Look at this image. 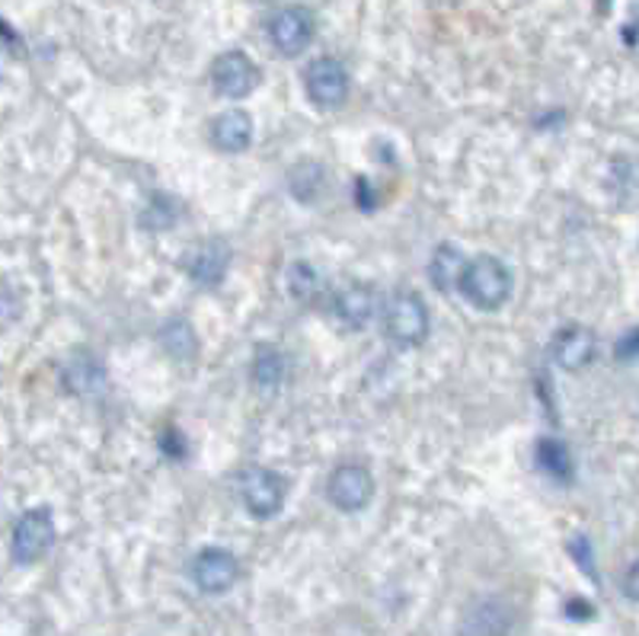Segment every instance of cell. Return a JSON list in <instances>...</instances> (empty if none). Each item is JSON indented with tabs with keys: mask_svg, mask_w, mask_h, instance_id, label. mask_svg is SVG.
Wrapping results in <instances>:
<instances>
[{
	"mask_svg": "<svg viewBox=\"0 0 639 636\" xmlns=\"http://www.w3.org/2000/svg\"><path fill=\"white\" fill-rule=\"evenodd\" d=\"M228 259H231V250L221 240H208L189 256V276L199 285H218L228 273Z\"/></svg>",
	"mask_w": 639,
	"mask_h": 636,
	"instance_id": "cell-14",
	"label": "cell"
},
{
	"mask_svg": "<svg viewBox=\"0 0 639 636\" xmlns=\"http://www.w3.org/2000/svg\"><path fill=\"white\" fill-rule=\"evenodd\" d=\"M461 291L479 311H499L512 294V276L496 256H479L467 266Z\"/></svg>",
	"mask_w": 639,
	"mask_h": 636,
	"instance_id": "cell-1",
	"label": "cell"
},
{
	"mask_svg": "<svg viewBox=\"0 0 639 636\" xmlns=\"http://www.w3.org/2000/svg\"><path fill=\"white\" fill-rule=\"evenodd\" d=\"M288 378V358L272 346H259L253 356V384L263 391H276Z\"/></svg>",
	"mask_w": 639,
	"mask_h": 636,
	"instance_id": "cell-16",
	"label": "cell"
},
{
	"mask_svg": "<svg viewBox=\"0 0 639 636\" xmlns=\"http://www.w3.org/2000/svg\"><path fill=\"white\" fill-rule=\"evenodd\" d=\"M320 285H323V281L317 279L314 266H304V263H301V266L291 269V291H294L301 301H314L320 294Z\"/></svg>",
	"mask_w": 639,
	"mask_h": 636,
	"instance_id": "cell-19",
	"label": "cell"
},
{
	"mask_svg": "<svg viewBox=\"0 0 639 636\" xmlns=\"http://www.w3.org/2000/svg\"><path fill=\"white\" fill-rule=\"evenodd\" d=\"M240 496L249 516H279V509L284 506V479L269 467H246L240 477Z\"/></svg>",
	"mask_w": 639,
	"mask_h": 636,
	"instance_id": "cell-2",
	"label": "cell"
},
{
	"mask_svg": "<svg viewBox=\"0 0 639 636\" xmlns=\"http://www.w3.org/2000/svg\"><path fill=\"white\" fill-rule=\"evenodd\" d=\"M387 333L397 346H419L426 336H429V311H426V301L413 291L397 294L391 304H387Z\"/></svg>",
	"mask_w": 639,
	"mask_h": 636,
	"instance_id": "cell-3",
	"label": "cell"
},
{
	"mask_svg": "<svg viewBox=\"0 0 639 636\" xmlns=\"http://www.w3.org/2000/svg\"><path fill=\"white\" fill-rule=\"evenodd\" d=\"M304 83H307V96L317 103L320 109H336L349 96V74H346V68L336 58L311 61V68L304 74Z\"/></svg>",
	"mask_w": 639,
	"mask_h": 636,
	"instance_id": "cell-5",
	"label": "cell"
},
{
	"mask_svg": "<svg viewBox=\"0 0 639 636\" xmlns=\"http://www.w3.org/2000/svg\"><path fill=\"white\" fill-rule=\"evenodd\" d=\"M333 311H336V317L342 320V323H349V326L361 329L364 323H371V317L377 314V294H374L371 285L352 281V285H346V288L336 291Z\"/></svg>",
	"mask_w": 639,
	"mask_h": 636,
	"instance_id": "cell-10",
	"label": "cell"
},
{
	"mask_svg": "<svg viewBox=\"0 0 639 636\" xmlns=\"http://www.w3.org/2000/svg\"><path fill=\"white\" fill-rule=\"evenodd\" d=\"M237 559H234V554H228V551L208 547V551H201L199 557L193 559V582L199 586L201 592H208V595L228 592L237 582Z\"/></svg>",
	"mask_w": 639,
	"mask_h": 636,
	"instance_id": "cell-9",
	"label": "cell"
},
{
	"mask_svg": "<svg viewBox=\"0 0 639 636\" xmlns=\"http://www.w3.org/2000/svg\"><path fill=\"white\" fill-rule=\"evenodd\" d=\"M61 378H65V388L80 394V397L103 394V388H106V368L100 365V358H93L90 352H74L71 361L65 365Z\"/></svg>",
	"mask_w": 639,
	"mask_h": 636,
	"instance_id": "cell-12",
	"label": "cell"
},
{
	"mask_svg": "<svg viewBox=\"0 0 639 636\" xmlns=\"http://www.w3.org/2000/svg\"><path fill=\"white\" fill-rule=\"evenodd\" d=\"M617 358L620 361H637L639 358V326L637 329H627L617 343Z\"/></svg>",
	"mask_w": 639,
	"mask_h": 636,
	"instance_id": "cell-20",
	"label": "cell"
},
{
	"mask_svg": "<svg viewBox=\"0 0 639 636\" xmlns=\"http://www.w3.org/2000/svg\"><path fill=\"white\" fill-rule=\"evenodd\" d=\"M329 502L342 512H361L374 496V477L361 464H342L329 477Z\"/></svg>",
	"mask_w": 639,
	"mask_h": 636,
	"instance_id": "cell-6",
	"label": "cell"
},
{
	"mask_svg": "<svg viewBox=\"0 0 639 636\" xmlns=\"http://www.w3.org/2000/svg\"><path fill=\"white\" fill-rule=\"evenodd\" d=\"M470 263H464L461 250L457 246H439L435 256H432V266H429V276L439 285L441 291H451V288H461L464 285V273H467Z\"/></svg>",
	"mask_w": 639,
	"mask_h": 636,
	"instance_id": "cell-15",
	"label": "cell"
},
{
	"mask_svg": "<svg viewBox=\"0 0 639 636\" xmlns=\"http://www.w3.org/2000/svg\"><path fill=\"white\" fill-rule=\"evenodd\" d=\"M566 614H569L572 621H589V617H595V608H592L589 601H582V598H569V601H566Z\"/></svg>",
	"mask_w": 639,
	"mask_h": 636,
	"instance_id": "cell-21",
	"label": "cell"
},
{
	"mask_svg": "<svg viewBox=\"0 0 639 636\" xmlns=\"http://www.w3.org/2000/svg\"><path fill=\"white\" fill-rule=\"evenodd\" d=\"M269 39L288 58L301 55L314 39V13L304 7H284L269 23Z\"/></svg>",
	"mask_w": 639,
	"mask_h": 636,
	"instance_id": "cell-7",
	"label": "cell"
},
{
	"mask_svg": "<svg viewBox=\"0 0 639 636\" xmlns=\"http://www.w3.org/2000/svg\"><path fill=\"white\" fill-rule=\"evenodd\" d=\"M624 592H627V598L639 601V559L637 563H630V569H627V576H624Z\"/></svg>",
	"mask_w": 639,
	"mask_h": 636,
	"instance_id": "cell-23",
	"label": "cell"
},
{
	"mask_svg": "<svg viewBox=\"0 0 639 636\" xmlns=\"http://www.w3.org/2000/svg\"><path fill=\"white\" fill-rule=\"evenodd\" d=\"M55 541V521L48 509H30L13 528V559L30 566L45 557V551Z\"/></svg>",
	"mask_w": 639,
	"mask_h": 636,
	"instance_id": "cell-4",
	"label": "cell"
},
{
	"mask_svg": "<svg viewBox=\"0 0 639 636\" xmlns=\"http://www.w3.org/2000/svg\"><path fill=\"white\" fill-rule=\"evenodd\" d=\"M256 80H259V71H256V65H253L243 51H224V55H218L214 65H211V83H214V90H218L221 96H228V100H243V96H249L253 86H256Z\"/></svg>",
	"mask_w": 639,
	"mask_h": 636,
	"instance_id": "cell-8",
	"label": "cell"
},
{
	"mask_svg": "<svg viewBox=\"0 0 639 636\" xmlns=\"http://www.w3.org/2000/svg\"><path fill=\"white\" fill-rule=\"evenodd\" d=\"M572 554L579 557L582 569H589V576L595 579V559H592V551H589V541H585V537H576V541H572Z\"/></svg>",
	"mask_w": 639,
	"mask_h": 636,
	"instance_id": "cell-22",
	"label": "cell"
},
{
	"mask_svg": "<svg viewBox=\"0 0 639 636\" xmlns=\"http://www.w3.org/2000/svg\"><path fill=\"white\" fill-rule=\"evenodd\" d=\"M595 352H599V339L592 329H582V326L562 329L554 343V358L562 371H582L595 358Z\"/></svg>",
	"mask_w": 639,
	"mask_h": 636,
	"instance_id": "cell-11",
	"label": "cell"
},
{
	"mask_svg": "<svg viewBox=\"0 0 639 636\" xmlns=\"http://www.w3.org/2000/svg\"><path fill=\"white\" fill-rule=\"evenodd\" d=\"M160 343L163 349L173 358H193L199 349V339H196V329L186 323V320H170L163 329H160Z\"/></svg>",
	"mask_w": 639,
	"mask_h": 636,
	"instance_id": "cell-18",
	"label": "cell"
},
{
	"mask_svg": "<svg viewBox=\"0 0 639 636\" xmlns=\"http://www.w3.org/2000/svg\"><path fill=\"white\" fill-rule=\"evenodd\" d=\"M534 458H537L541 471L559 479V483L572 479V454H569V448L559 438H541L537 448H534Z\"/></svg>",
	"mask_w": 639,
	"mask_h": 636,
	"instance_id": "cell-17",
	"label": "cell"
},
{
	"mask_svg": "<svg viewBox=\"0 0 639 636\" xmlns=\"http://www.w3.org/2000/svg\"><path fill=\"white\" fill-rule=\"evenodd\" d=\"M211 141H214L218 151H228V154L246 151L249 141H253V119L243 109L221 113L218 119L211 122Z\"/></svg>",
	"mask_w": 639,
	"mask_h": 636,
	"instance_id": "cell-13",
	"label": "cell"
}]
</instances>
